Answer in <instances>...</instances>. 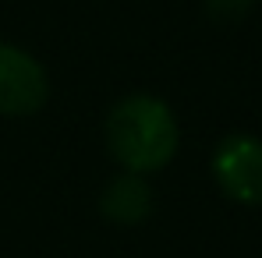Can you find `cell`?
<instances>
[{
    "mask_svg": "<svg viewBox=\"0 0 262 258\" xmlns=\"http://www.w3.org/2000/svg\"><path fill=\"white\" fill-rule=\"evenodd\" d=\"M177 145H181L177 117L156 96L145 92L124 96L106 117V152L128 173L149 177L163 170L177 156Z\"/></svg>",
    "mask_w": 262,
    "mask_h": 258,
    "instance_id": "obj_1",
    "label": "cell"
},
{
    "mask_svg": "<svg viewBox=\"0 0 262 258\" xmlns=\"http://www.w3.org/2000/svg\"><path fill=\"white\" fill-rule=\"evenodd\" d=\"M213 177L237 205H262V142L255 134H230L213 152Z\"/></svg>",
    "mask_w": 262,
    "mask_h": 258,
    "instance_id": "obj_2",
    "label": "cell"
},
{
    "mask_svg": "<svg viewBox=\"0 0 262 258\" xmlns=\"http://www.w3.org/2000/svg\"><path fill=\"white\" fill-rule=\"evenodd\" d=\"M50 82L43 64L21 46L0 43V113L4 117H32L46 106Z\"/></svg>",
    "mask_w": 262,
    "mask_h": 258,
    "instance_id": "obj_3",
    "label": "cell"
},
{
    "mask_svg": "<svg viewBox=\"0 0 262 258\" xmlns=\"http://www.w3.org/2000/svg\"><path fill=\"white\" fill-rule=\"evenodd\" d=\"M213 21H237L255 0H202Z\"/></svg>",
    "mask_w": 262,
    "mask_h": 258,
    "instance_id": "obj_5",
    "label": "cell"
},
{
    "mask_svg": "<svg viewBox=\"0 0 262 258\" xmlns=\"http://www.w3.org/2000/svg\"><path fill=\"white\" fill-rule=\"evenodd\" d=\"M149 209H152V191L142 173H117L99 195V213L117 226H138L149 216Z\"/></svg>",
    "mask_w": 262,
    "mask_h": 258,
    "instance_id": "obj_4",
    "label": "cell"
}]
</instances>
